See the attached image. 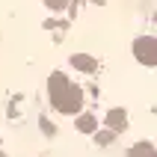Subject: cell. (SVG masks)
<instances>
[{
	"label": "cell",
	"mask_w": 157,
	"mask_h": 157,
	"mask_svg": "<svg viewBox=\"0 0 157 157\" xmlns=\"http://www.w3.org/2000/svg\"><path fill=\"white\" fill-rule=\"evenodd\" d=\"M48 92H51V104L56 107L59 113H65V116L77 113L80 107H83V92H80V86L68 83V77H65L62 71H53L51 74Z\"/></svg>",
	"instance_id": "obj_1"
},
{
	"label": "cell",
	"mask_w": 157,
	"mask_h": 157,
	"mask_svg": "<svg viewBox=\"0 0 157 157\" xmlns=\"http://www.w3.org/2000/svg\"><path fill=\"white\" fill-rule=\"evenodd\" d=\"M133 53H136V59L142 62V65H154L157 62V42L154 36H140L136 42H133Z\"/></svg>",
	"instance_id": "obj_2"
},
{
	"label": "cell",
	"mask_w": 157,
	"mask_h": 157,
	"mask_svg": "<svg viewBox=\"0 0 157 157\" xmlns=\"http://www.w3.org/2000/svg\"><path fill=\"white\" fill-rule=\"evenodd\" d=\"M107 124H110V131H122L124 124H128V116H124V110H110L107 113Z\"/></svg>",
	"instance_id": "obj_3"
},
{
	"label": "cell",
	"mask_w": 157,
	"mask_h": 157,
	"mask_svg": "<svg viewBox=\"0 0 157 157\" xmlns=\"http://www.w3.org/2000/svg\"><path fill=\"white\" fill-rule=\"evenodd\" d=\"M71 62H74L80 71H95V65H98V62L92 59V56H86V53H77V56H71Z\"/></svg>",
	"instance_id": "obj_4"
},
{
	"label": "cell",
	"mask_w": 157,
	"mask_h": 157,
	"mask_svg": "<svg viewBox=\"0 0 157 157\" xmlns=\"http://www.w3.org/2000/svg\"><path fill=\"white\" fill-rule=\"evenodd\" d=\"M131 157H154V145L151 142H136L131 148Z\"/></svg>",
	"instance_id": "obj_5"
},
{
	"label": "cell",
	"mask_w": 157,
	"mask_h": 157,
	"mask_svg": "<svg viewBox=\"0 0 157 157\" xmlns=\"http://www.w3.org/2000/svg\"><path fill=\"white\" fill-rule=\"evenodd\" d=\"M77 128L83 133H92V131H95V119H92V116H80V119H77Z\"/></svg>",
	"instance_id": "obj_6"
},
{
	"label": "cell",
	"mask_w": 157,
	"mask_h": 157,
	"mask_svg": "<svg viewBox=\"0 0 157 157\" xmlns=\"http://www.w3.org/2000/svg\"><path fill=\"white\" fill-rule=\"evenodd\" d=\"M44 3H48L51 9H65L68 6V0H44Z\"/></svg>",
	"instance_id": "obj_7"
}]
</instances>
